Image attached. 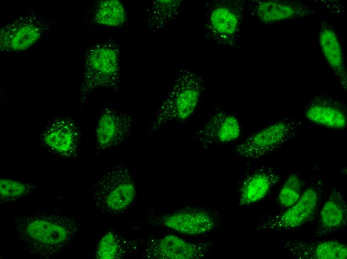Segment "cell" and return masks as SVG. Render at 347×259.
I'll use <instances>...</instances> for the list:
<instances>
[{
  "label": "cell",
  "mask_w": 347,
  "mask_h": 259,
  "mask_svg": "<svg viewBox=\"0 0 347 259\" xmlns=\"http://www.w3.org/2000/svg\"><path fill=\"white\" fill-rule=\"evenodd\" d=\"M12 226L27 253L47 259L57 256L69 246L80 228L74 218L58 213L18 216Z\"/></svg>",
  "instance_id": "1"
},
{
  "label": "cell",
  "mask_w": 347,
  "mask_h": 259,
  "mask_svg": "<svg viewBox=\"0 0 347 259\" xmlns=\"http://www.w3.org/2000/svg\"><path fill=\"white\" fill-rule=\"evenodd\" d=\"M204 89L202 77L188 65L180 67L146 132L152 137L166 125L182 123L195 111Z\"/></svg>",
  "instance_id": "2"
},
{
  "label": "cell",
  "mask_w": 347,
  "mask_h": 259,
  "mask_svg": "<svg viewBox=\"0 0 347 259\" xmlns=\"http://www.w3.org/2000/svg\"><path fill=\"white\" fill-rule=\"evenodd\" d=\"M120 48L118 42L109 37L89 45L83 53V71L79 88V108L97 89L113 92L120 86Z\"/></svg>",
  "instance_id": "3"
},
{
  "label": "cell",
  "mask_w": 347,
  "mask_h": 259,
  "mask_svg": "<svg viewBox=\"0 0 347 259\" xmlns=\"http://www.w3.org/2000/svg\"><path fill=\"white\" fill-rule=\"evenodd\" d=\"M327 194V188L323 182L313 180L294 205L278 214L260 220L256 225V230L291 231L313 222L318 216Z\"/></svg>",
  "instance_id": "4"
},
{
  "label": "cell",
  "mask_w": 347,
  "mask_h": 259,
  "mask_svg": "<svg viewBox=\"0 0 347 259\" xmlns=\"http://www.w3.org/2000/svg\"><path fill=\"white\" fill-rule=\"evenodd\" d=\"M97 207L104 213L116 214L130 206L136 195L133 177L123 164L104 174L91 187Z\"/></svg>",
  "instance_id": "5"
},
{
  "label": "cell",
  "mask_w": 347,
  "mask_h": 259,
  "mask_svg": "<svg viewBox=\"0 0 347 259\" xmlns=\"http://www.w3.org/2000/svg\"><path fill=\"white\" fill-rule=\"evenodd\" d=\"M49 19L34 10L16 15L0 29V51L19 53L32 47L53 26Z\"/></svg>",
  "instance_id": "6"
},
{
  "label": "cell",
  "mask_w": 347,
  "mask_h": 259,
  "mask_svg": "<svg viewBox=\"0 0 347 259\" xmlns=\"http://www.w3.org/2000/svg\"><path fill=\"white\" fill-rule=\"evenodd\" d=\"M300 123L284 120L273 123L251 134L236 146L233 151L241 157L261 158L280 148L296 134Z\"/></svg>",
  "instance_id": "7"
},
{
  "label": "cell",
  "mask_w": 347,
  "mask_h": 259,
  "mask_svg": "<svg viewBox=\"0 0 347 259\" xmlns=\"http://www.w3.org/2000/svg\"><path fill=\"white\" fill-rule=\"evenodd\" d=\"M134 115L115 110L111 106L100 113L96 126L97 150H105L126 142L131 136Z\"/></svg>",
  "instance_id": "8"
},
{
  "label": "cell",
  "mask_w": 347,
  "mask_h": 259,
  "mask_svg": "<svg viewBox=\"0 0 347 259\" xmlns=\"http://www.w3.org/2000/svg\"><path fill=\"white\" fill-rule=\"evenodd\" d=\"M212 247L211 242H192L168 234L151 240L145 252L153 259H201L207 257Z\"/></svg>",
  "instance_id": "9"
},
{
  "label": "cell",
  "mask_w": 347,
  "mask_h": 259,
  "mask_svg": "<svg viewBox=\"0 0 347 259\" xmlns=\"http://www.w3.org/2000/svg\"><path fill=\"white\" fill-rule=\"evenodd\" d=\"M158 222L169 229L191 236L206 234L218 225L214 213L200 208H191L165 214L159 218Z\"/></svg>",
  "instance_id": "10"
},
{
  "label": "cell",
  "mask_w": 347,
  "mask_h": 259,
  "mask_svg": "<svg viewBox=\"0 0 347 259\" xmlns=\"http://www.w3.org/2000/svg\"><path fill=\"white\" fill-rule=\"evenodd\" d=\"M281 246L287 254L294 259H345L347 258L346 244L338 240L290 238L283 240Z\"/></svg>",
  "instance_id": "11"
},
{
  "label": "cell",
  "mask_w": 347,
  "mask_h": 259,
  "mask_svg": "<svg viewBox=\"0 0 347 259\" xmlns=\"http://www.w3.org/2000/svg\"><path fill=\"white\" fill-rule=\"evenodd\" d=\"M240 27V16L235 8L225 1L213 3L208 10L205 29L208 36L224 45H230Z\"/></svg>",
  "instance_id": "12"
},
{
  "label": "cell",
  "mask_w": 347,
  "mask_h": 259,
  "mask_svg": "<svg viewBox=\"0 0 347 259\" xmlns=\"http://www.w3.org/2000/svg\"><path fill=\"white\" fill-rule=\"evenodd\" d=\"M241 126L237 118L222 110H216L200 128L196 139L203 147L228 143L237 139Z\"/></svg>",
  "instance_id": "13"
},
{
  "label": "cell",
  "mask_w": 347,
  "mask_h": 259,
  "mask_svg": "<svg viewBox=\"0 0 347 259\" xmlns=\"http://www.w3.org/2000/svg\"><path fill=\"white\" fill-rule=\"evenodd\" d=\"M318 216V224L312 236L321 238L344 230L347 224V204L344 193L332 188L327 193Z\"/></svg>",
  "instance_id": "14"
},
{
  "label": "cell",
  "mask_w": 347,
  "mask_h": 259,
  "mask_svg": "<svg viewBox=\"0 0 347 259\" xmlns=\"http://www.w3.org/2000/svg\"><path fill=\"white\" fill-rule=\"evenodd\" d=\"M79 130L74 121L59 117L50 122L42 133V140L50 150L58 155L68 157L76 150Z\"/></svg>",
  "instance_id": "15"
},
{
  "label": "cell",
  "mask_w": 347,
  "mask_h": 259,
  "mask_svg": "<svg viewBox=\"0 0 347 259\" xmlns=\"http://www.w3.org/2000/svg\"><path fill=\"white\" fill-rule=\"evenodd\" d=\"M281 176L269 170H259L247 176L239 191L238 205L246 207L261 201L281 180Z\"/></svg>",
  "instance_id": "16"
},
{
  "label": "cell",
  "mask_w": 347,
  "mask_h": 259,
  "mask_svg": "<svg viewBox=\"0 0 347 259\" xmlns=\"http://www.w3.org/2000/svg\"><path fill=\"white\" fill-rule=\"evenodd\" d=\"M128 17L126 7L119 0H99L87 9L84 20L93 26L121 28L125 26Z\"/></svg>",
  "instance_id": "17"
},
{
  "label": "cell",
  "mask_w": 347,
  "mask_h": 259,
  "mask_svg": "<svg viewBox=\"0 0 347 259\" xmlns=\"http://www.w3.org/2000/svg\"><path fill=\"white\" fill-rule=\"evenodd\" d=\"M253 13L262 23L271 24L305 16L308 10L295 2L277 0L256 2Z\"/></svg>",
  "instance_id": "18"
},
{
  "label": "cell",
  "mask_w": 347,
  "mask_h": 259,
  "mask_svg": "<svg viewBox=\"0 0 347 259\" xmlns=\"http://www.w3.org/2000/svg\"><path fill=\"white\" fill-rule=\"evenodd\" d=\"M182 5L179 0H155L147 7L145 26L148 33L158 31L175 20Z\"/></svg>",
  "instance_id": "19"
},
{
  "label": "cell",
  "mask_w": 347,
  "mask_h": 259,
  "mask_svg": "<svg viewBox=\"0 0 347 259\" xmlns=\"http://www.w3.org/2000/svg\"><path fill=\"white\" fill-rule=\"evenodd\" d=\"M319 43L325 59L346 89L347 75L341 44L336 32L324 27L319 34Z\"/></svg>",
  "instance_id": "20"
},
{
  "label": "cell",
  "mask_w": 347,
  "mask_h": 259,
  "mask_svg": "<svg viewBox=\"0 0 347 259\" xmlns=\"http://www.w3.org/2000/svg\"><path fill=\"white\" fill-rule=\"evenodd\" d=\"M305 114L309 121L322 127L339 130L347 126L344 111L328 102H312L307 108Z\"/></svg>",
  "instance_id": "21"
},
{
  "label": "cell",
  "mask_w": 347,
  "mask_h": 259,
  "mask_svg": "<svg viewBox=\"0 0 347 259\" xmlns=\"http://www.w3.org/2000/svg\"><path fill=\"white\" fill-rule=\"evenodd\" d=\"M303 181L297 174H291L283 184L277 198L278 206L287 209L294 205L301 197Z\"/></svg>",
  "instance_id": "22"
},
{
  "label": "cell",
  "mask_w": 347,
  "mask_h": 259,
  "mask_svg": "<svg viewBox=\"0 0 347 259\" xmlns=\"http://www.w3.org/2000/svg\"><path fill=\"white\" fill-rule=\"evenodd\" d=\"M32 185L17 180L0 179V198L1 201H12L24 197L32 190Z\"/></svg>",
  "instance_id": "23"
},
{
  "label": "cell",
  "mask_w": 347,
  "mask_h": 259,
  "mask_svg": "<svg viewBox=\"0 0 347 259\" xmlns=\"http://www.w3.org/2000/svg\"><path fill=\"white\" fill-rule=\"evenodd\" d=\"M120 245L115 234L109 231L101 239L96 251V257L99 259H114L120 254Z\"/></svg>",
  "instance_id": "24"
}]
</instances>
